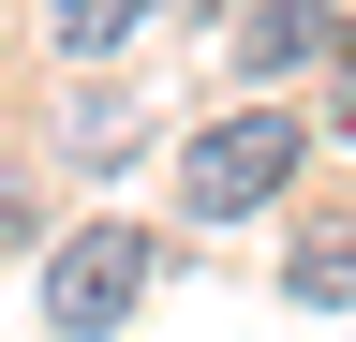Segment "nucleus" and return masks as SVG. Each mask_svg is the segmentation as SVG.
Masks as SVG:
<instances>
[{
  "label": "nucleus",
  "mask_w": 356,
  "mask_h": 342,
  "mask_svg": "<svg viewBox=\"0 0 356 342\" xmlns=\"http://www.w3.org/2000/svg\"><path fill=\"white\" fill-rule=\"evenodd\" d=\"M297 179V119L282 104H238V119H208L193 149H178V208L193 224H238V208H267Z\"/></svg>",
  "instance_id": "nucleus-1"
},
{
  "label": "nucleus",
  "mask_w": 356,
  "mask_h": 342,
  "mask_svg": "<svg viewBox=\"0 0 356 342\" xmlns=\"http://www.w3.org/2000/svg\"><path fill=\"white\" fill-rule=\"evenodd\" d=\"M134 297H149V238H134V224H89V238H60V268H44V313H60L74 342H104Z\"/></svg>",
  "instance_id": "nucleus-2"
},
{
  "label": "nucleus",
  "mask_w": 356,
  "mask_h": 342,
  "mask_svg": "<svg viewBox=\"0 0 356 342\" xmlns=\"http://www.w3.org/2000/svg\"><path fill=\"white\" fill-rule=\"evenodd\" d=\"M134 15H149V0H44V30H60V45H74V60H104V45H119V30H134Z\"/></svg>",
  "instance_id": "nucleus-3"
},
{
  "label": "nucleus",
  "mask_w": 356,
  "mask_h": 342,
  "mask_svg": "<svg viewBox=\"0 0 356 342\" xmlns=\"http://www.w3.org/2000/svg\"><path fill=\"white\" fill-rule=\"evenodd\" d=\"M297 283H312V297H356V238H312V253H297Z\"/></svg>",
  "instance_id": "nucleus-4"
},
{
  "label": "nucleus",
  "mask_w": 356,
  "mask_h": 342,
  "mask_svg": "<svg viewBox=\"0 0 356 342\" xmlns=\"http://www.w3.org/2000/svg\"><path fill=\"white\" fill-rule=\"evenodd\" d=\"M327 60H341V119H356V30H327Z\"/></svg>",
  "instance_id": "nucleus-5"
},
{
  "label": "nucleus",
  "mask_w": 356,
  "mask_h": 342,
  "mask_svg": "<svg viewBox=\"0 0 356 342\" xmlns=\"http://www.w3.org/2000/svg\"><path fill=\"white\" fill-rule=\"evenodd\" d=\"M15 238H30V208H15V179H0V253H15Z\"/></svg>",
  "instance_id": "nucleus-6"
}]
</instances>
